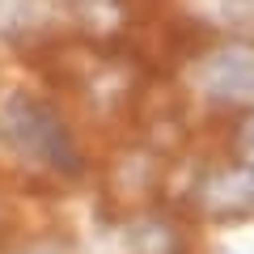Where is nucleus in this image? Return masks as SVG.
<instances>
[{
  "mask_svg": "<svg viewBox=\"0 0 254 254\" xmlns=\"http://www.w3.org/2000/svg\"><path fill=\"white\" fill-rule=\"evenodd\" d=\"M190 9L216 30H254V0H190Z\"/></svg>",
  "mask_w": 254,
  "mask_h": 254,
  "instance_id": "20e7f679",
  "label": "nucleus"
},
{
  "mask_svg": "<svg viewBox=\"0 0 254 254\" xmlns=\"http://www.w3.org/2000/svg\"><path fill=\"white\" fill-rule=\"evenodd\" d=\"M203 208L212 216H246V212H254V165L242 161L233 170H220L203 187Z\"/></svg>",
  "mask_w": 254,
  "mask_h": 254,
  "instance_id": "7ed1b4c3",
  "label": "nucleus"
},
{
  "mask_svg": "<svg viewBox=\"0 0 254 254\" xmlns=\"http://www.w3.org/2000/svg\"><path fill=\"white\" fill-rule=\"evenodd\" d=\"M195 85L216 106L254 102V47L250 43H229V47L208 51L199 60V68H195Z\"/></svg>",
  "mask_w": 254,
  "mask_h": 254,
  "instance_id": "f03ea898",
  "label": "nucleus"
},
{
  "mask_svg": "<svg viewBox=\"0 0 254 254\" xmlns=\"http://www.w3.org/2000/svg\"><path fill=\"white\" fill-rule=\"evenodd\" d=\"M0 131H4V140H9L21 157H34V161L51 165V170H60V174H81L85 170L72 131H68L64 119L38 98H26V93L9 98V106L0 110Z\"/></svg>",
  "mask_w": 254,
  "mask_h": 254,
  "instance_id": "f257e3e1",
  "label": "nucleus"
},
{
  "mask_svg": "<svg viewBox=\"0 0 254 254\" xmlns=\"http://www.w3.org/2000/svg\"><path fill=\"white\" fill-rule=\"evenodd\" d=\"M237 148H242V161H250V165H254V119H246V127H242V140H237Z\"/></svg>",
  "mask_w": 254,
  "mask_h": 254,
  "instance_id": "39448f33",
  "label": "nucleus"
}]
</instances>
